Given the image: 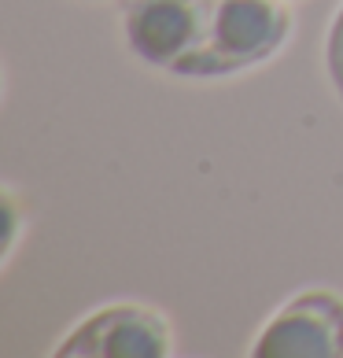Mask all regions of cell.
Instances as JSON below:
<instances>
[{
	"label": "cell",
	"instance_id": "cell-1",
	"mask_svg": "<svg viewBox=\"0 0 343 358\" xmlns=\"http://www.w3.org/2000/svg\"><path fill=\"white\" fill-rule=\"evenodd\" d=\"M292 34L284 0H126L122 37L148 67L210 82L270 63Z\"/></svg>",
	"mask_w": 343,
	"mask_h": 358
},
{
	"label": "cell",
	"instance_id": "cell-2",
	"mask_svg": "<svg viewBox=\"0 0 343 358\" xmlns=\"http://www.w3.org/2000/svg\"><path fill=\"white\" fill-rule=\"evenodd\" d=\"M56 358H170L174 355V329L144 303H108L74 322L59 343Z\"/></svg>",
	"mask_w": 343,
	"mask_h": 358
},
{
	"label": "cell",
	"instance_id": "cell-3",
	"mask_svg": "<svg viewBox=\"0 0 343 358\" xmlns=\"http://www.w3.org/2000/svg\"><path fill=\"white\" fill-rule=\"evenodd\" d=\"M255 358H343V296L307 288L273 310L251 343Z\"/></svg>",
	"mask_w": 343,
	"mask_h": 358
},
{
	"label": "cell",
	"instance_id": "cell-4",
	"mask_svg": "<svg viewBox=\"0 0 343 358\" xmlns=\"http://www.w3.org/2000/svg\"><path fill=\"white\" fill-rule=\"evenodd\" d=\"M325 74L343 103V4L336 8L333 22H328V34H325Z\"/></svg>",
	"mask_w": 343,
	"mask_h": 358
},
{
	"label": "cell",
	"instance_id": "cell-5",
	"mask_svg": "<svg viewBox=\"0 0 343 358\" xmlns=\"http://www.w3.org/2000/svg\"><path fill=\"white\" fill-rule=\"evenodd\" d=\"M15 233H19V215H15V196L8 192V244H4V251H11V248H15Z\"/></svg>",
	"mask_w": 343,
	"mask_h": 358
}]
</instances>
